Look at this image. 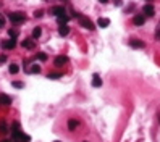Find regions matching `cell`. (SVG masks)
Listing matches in <instances>:
<instances>
[{"label": "cell", "mask_w": 160, "mask_h": 142, "mask_svg": "<svg viewBox=\"0 0 160 142\" xmlns=\"http://www.w3.org/2000/svg\"><path fill=\"white\" fill-rule=\"evenodd\" d=\"M84 142H87V141H84Z\"/></svg>", "instance_id": "28"}, {"label": "cell", "mask_w": 160, "mask_h": 142, "mask_svg": "<svg viewBox=\"0 0 160 142\" xmlns=\"http://www.w3.org/2000/svg\"><path fill=\"white\" fill-rule=\"evenodd\" d=\"M50 13H52V15H55L57 18L63 16V15H66V13H65V8H63V7H60V5H57V7H52Z\"/></svg>", "instance_id": "4"}, {"label": "cell", "mask_w": 160, "mask_h": 142, "mask_svg": "<svg viewBox=\"0 0 160 142\" xmlns=\"http://www.w3.org/2000/svg\"><path fill=\"white\" fill-rule=\"evenodd\" d=\"M92 86H94V87H100V86H102V79H100L99 74H94V76H92Z\"/></svg>", "instance_id": "12"}, {"label": "cell", "mask_w": 160, "mask_h": 142, "mask_svg": "<svg viewBox=\"0 0 160 142\" xmlns=\"http://www.w3.org/2000/svg\"><path fill=\"white\" fill-rule=\"evenodd\" d=\"M26 71H28V73H39V71H41V66H39V65H33L31 68H26Z\"/></svg>", "instance_id": "18"}, {"label": "cell", "mask_w": 160, "mask_h": 142, "mask_svg": "<svg viewBox=\"0 0 160 142\" xmlns=\"http://www.w3.org/2000/svg\"><path fill=\"white\" fill-rule=\"evenodd\" d=\"M0 132H2V134H7V132H8V126H7L5 121H0Z\"/></svg>", "instance_id": "19"}, {"label": "cell", "mask_w": 160, "mask_h": 142, "mask_svg": "<svg viewBox=\"0 0 160 142\" xmlns=\"http://www.w3.org/2000/svg\"><path fill=\"white\" fill-rule=\"evenodd\" d=\"M5 26V18L2 16V13H0V27H3Z\"/></svg>", "instance_id": "26"}, {"label": "cell", "mask_w": 160, "mask_h": 142, "mask_svg": "<svg viewBox=\"0 0 160 142\" xmlns=\"http://www.w3.org/2000/svg\"><path fill=\"white\" fill-rule=\"evenodd\" d=\"M11 84H13V87H16V89H21V87H25V84H23V82H19V81H13Z\"/></svg>", "instance_id": "22"}, {"label": "cell", "mask_w": 160, "mask_h": 142, "mask_svg": "<svg viewBox=\"0 0 160 142\" xmlns=\"http://www.w3.org/2000/svg\"><path fill=\"white\" fill-rule=\"evenodd\" d=\"M109 24H110V19L109 18H99L97 19V26L99 27H107Z\"/></svg>", "instance_id": "11"}, {"label": "cell", "mask_w": 160, "mask_h": 142, "mask_svg": "<svg viewBox=\"0 0 160 142\" xmlns=\"http://www.w3.org/2000/svg\"><path fill=\"white\" fill-rule=\"evenodd\" d=\"M37 60L45 61V60H47V55H45V53H37Z\"/></svg>", "instance_id": "24"}, {"label": "cell", "mask_w": 160, "mask_h": 142, "mask_svg": "<svg viewBox=\"0 0 160 142\" xmlns=\"http://www.w3.org/2000/svg\"><path fill=\"white\" fill-rule=\"evenodd\" d=\"M11 134H13V139H16L19 134H21V129H19V121H13V124H11Z\"/></svg>", "instance_id": "5"}, {"label": "cell", "mask_w": 160, "mask_h": 142, "mask_svg": "<svg viewBox=\"0 0 160 142\" xmlns=\"http://www.w3.org/2000/svg\"><path fill=\"white\" fill-rule=\"evenodd\" d=\"M79 23H81V26H83V27H86V29H89V31H92L94 27H95V26L92 24V21H91L89 18H84V16L79 18Z\"/></svg>", "instance_id": "2"}, {"label": "cell", "mask_w": 160, "mask_h": 142, "mask_svg": "<svg viewBox=\"0 0 160 142\" xmlns=\"http://www.w3.org/2000/svg\"><path fill=\"white\" fill-rule=\"evenodd\" d=\"M8 18H10L13 23H23V21L26 19V16H25L23 13H19V11H13V13H10Z\"/></svg>", "instance_id": "1"}, {"label": "cell", "mask_w": 160, "mask_h": 142, "mask_svg": "<svg viewBox=\"0 0 160 142\" xmlns=\"http://www.w3.org/2000/svg\"><path fill=\"white\" fill-rule=\"evenodd\" d=\"M129 45L133 47V49H142L146 44H144L142 41H138V39H131V41H129Z\"/></svg>", "instance_id": "9"}, {"label": "cell", "mask_w": 160, "mask_h": 142, "mask_svg": "<svg viewBox=\"0 0 160 142\" xmlns=\"http://www.w3.org/2000/svg\"><path fill=\"white\" fill-rule=\"evenodd\" d=\"M54 142H62V141H54Z\"/></svg>", "instance_id": "27"}, {"label": "cell", "mask_w": 160, "mask_h": 142, "mask_svg": "<svg viewBox=\"0 0 160 142\" xmlns=\"http://www.w3.org/2000/svg\"><path fill=\"white\" fill-rule=\"evenodd\" d=\"M8 70H10V73H11V74H16L18 71H19V66L16 65V63H13V65H10V68H8Z\"/></svg>", "instance_id": "21"}, {"label": "cell", "mask_w": 160, "mask_h": 142, "mask_svg": "<svg viewBox=\"0 0 160 142\" xmlns=\"http://www.w3.org/2000/svg\"><path fill=\"white\" fill-rule=\"evenodd\" d=\"M21 45L25 47V49H33L34 47V39H26V41L21 42Z\"/></svg>", "instance_id": "14"}, {"label": "cell", "mask_w": 160, "mask_h": 142, "mask_svg": "<svg viewBox=\"0 0 160 142\" xmlns=\"http://www.w3.org/2000/svg\"><path fill=\"white\" fill-rule=\"evenodd\" d=\"M15 45H16V41H15V39L2 41V49L3 50H11V49H15Z\"/></svg>", "instance_id": "3"}, {"label": "cell", "mask_w": 160, "mask_h": 142, "mask_svg": "<svg viewBox=\"0 0 160 142\" xmlns=\"http://www.w3.org/2000/svg\"><path fill=\"white\" fill-rule=\"evenodd\" d=\"M15 141H19V142H21V141H23V142H29V141H31V137L21 132V134H19V136H18V137H16V139H15Z\"/></svg>", "instance_id": "17"}, {"label": "cell", "mask_w": 160, "mask_h": 142, "mask_svg": "<svg viewBox=\"0 0 160 142\" xmlns=\"http://www.w3.org/2000/svg\"><path fill=\"white\" fill-rule=\"evenodd\" d=\"M133 23L136 26H142L144 23H146V16H144V15H136L133 18Z\"/></svg>", "instance_id": "7"}, {"label": "cell", "mask_w": 160, "mask_h": 142, "mask_svg": "<svg viewBox=\"0 0 160 142\" xmlns=\"http://www.w3.org/2000/svg\"><path fill=\"white\" fill-rule=\"evenodd\" d=\"M54 63H55V66H62V65H65V63H68V58L62 55V57H57V58H55Z\"/></svg>", "instance_id": "10"}, {"label": "cell", "mask_w": 160, "mask_h": 142, "mask_svg": "<svg viewBox=\"0 0 160 142\" xmlns=\"http://www.w3.org/2000/svg\"><path fill=\"white\" fill-rule=\"evenodd\" d=\"M10 104H11V97H8L7 94H0V105L7 106V105H10Z\"/></svg>", "instance_id": "8"}, {"label": "cell", "mask_w": 160, "mask_h": 142, "mask_svg": "<svg viewBox=\"0 0 160 142\" xmlns=\"http://www.w3.org/2000/svg\"><path fill=\"white\" fill-rule=\"evenodd\" d=\"M68 19H70V16H68V15H63V16L58 18V24H60V26H62V24H66Z\"/></svg>", "instance_id": "20"}, {"label": "cell", "mask_w": 160, "mask_h": 142, "mask_svg": "<svg viewBox=\"0 0 160 142\" xmlns=\"http://www.w3.org/2000/svg\"><path fill=\"white\" fill-rule=\"evenodd\" d=\"M142 11H144V15H146V16H154V13H155L154 5H150V3H146V5H144V8H142Z\"/></svg>", "instance_id": "6"}, {"label": "cell", "mask_w": 160, "mask_h": 142, "mask_svg": "<svg viewBox=\"0 0 160 142\" xmlns=\"http://www.w3.org/2000/svg\"><path fill=\"white\" fill-rule=\"evenodd\" d=\"M41 34H42L41 27H39V26H36L34 29H33V37H34V39H39V37H41Z\"/></svg>", "instance_id": "16"}, {"label": "cell", "mask_w": 160, "mask_h": 142, "mask_svg": "<svg viewBox=\"0 0 160 142\" xmlns=\"http://www.w3.org/2000/svg\"><path fill=\"white\" fill-rule=\"evenodd\" d=\"M62 78V74H58V73H50L49 74V79H60Z\"/></svg>", "instance_id": "23"}, {"label": "cell", "mask_w": 160, "mask_h": 142, "mask_svg": "<svg viewBox=\"0 0 160 142\" xmlns=\"http://www.w3.org/2000/svg\"><path fill=\"white\" fill-rule=\"evenodd\" d=\"M68 33H70V27H68L66 24L58 26V34H60V36H68Z\"/></svg>", "instance_id": "13"}, {"label": "cell", "mask_w": 160, "mask_h": 142, "mask_svg": "<svg viewBox=\"0 0 160 142\" xmlns=\"http://www.w3.org/2000/svg\"><path fill=\"white\" fill-rule=\"evenodd\" d=\"M8 34L11 36V39H16V36H18V33H16L15 29H10V31H8Z\"/></svg>", "instance_id": "25"}, {"label": "cell", "mask_w": 160, "mask_h": 142, "mask_svg": "<svg viewBox=\"0 0 160 142\" xmlns=\"http://www.w3.org/2000/svg\"><path fill=\"white\" fill-rule=\"evenodd\" d=\"M76 128H78V121H76V120H70V121H68V129H70V131H74Z\"/></svg>", "instance_id": "15"}]
</instances>
